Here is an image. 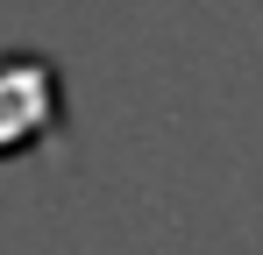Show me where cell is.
<instances>
[{
	"mask_svg": "<svg viewBox=\"0 0 263 255\" xmlns=\"http://www.w3.org/2000/svg\"><path fill=\"white\" fill-rule=\"evenodd\" d=\"M64 121V85L50 57H0V156L50 142Z\"/></svg>",
	"mask_w": 263,
	"mask_h": 255,
	"instance_id": "1",
	"label": "cell"
}]
</instances>
